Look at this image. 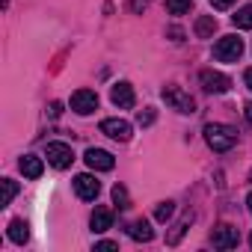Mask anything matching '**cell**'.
<instances>
[{
    "instance_id": "11",
    "label": "cell",
    "mask_w": 252,
    "mask_h": 252,
    "mask_svg": "<svg viewBox=\"0 0 252 252\" xmlns=\"http://www.w3.org/2000/svg\"><path fill=\"white\" fill-rule=\"evenodd\" d=\"M74 193H77L83 202H92V199L101 193V184L95 181V175H86V172H83V175L74 178Z\"/></svg>"
},
{
    "instance_id": "19",
    "label": "cell",
    "mask_w": 252,
    "mask_h": 252,
    "mask_svg": "<svg viewBox=\"0 0 252 252\" xmlns=\"http://www.w3.org/2000/svg\"><path fill=\"white\" fill-rule=\"evenodd\" d=\"M15 196H18V184H15L12 178H3V202H0V205H3V208H6V205H12V199H15Z\"/></svg>"
},
{
    "instance_id": "27",
    "label": "cell",
    "mask_w": 252,
    "mask_h": 252,
    "mask_svg": "<svg viewBox=\"0 0 252 252\" xmlns=\"http://www.w3.org/2000/svg\"><path fill=\"white\" fill-rule=\"evenodd\" d=\"M60 113H63V104H60V101H54V104H51V116H60Z\"/></svg>"
},
{
    "instance_id": "5",
    "label": "cell",
    "mask_w": 252,
    "mask_h": 252,
    "mask_svg": "<svg viewBox=\"0 0 252 252\" xmlns=\"http://www.w3.org/2000/svg\"><path fill=\"white\" fill-rule=\"evenodd\" d=\"M199 83H202V89H205V92H214V95H222V92H228V89H231V80H228L225 74L214 71V68H205V71L199 74Z\"/></svg>"
},
{
    "instance_id": "1",
    "label": "cell",
    "mask_w": 252,
    "mask_h": 252,
    "mask_svg": "<svg viewBox=\"0 0 252 252\" xmlns=\"http://www.w3.org/2000/svg\"><path fill=\"white\" fill-rule=\"evenodd\" d=\"M205 143L214 149V152H231L234 143H237V131L231 128V125H220V122H211L205 125Z\"/></svg>"
},
{
    "instance_id": "13",
    "label": "cell",
    "mask_w": 252,
    "mask_h": 252,
    "mask_svg": "<svg viewBox=\"0 0 252 252\" xmlns=\"http://www.w3.org/2000/svg\"><path fill=\"white\" fill-rule=\"evenodd\" d=\"M128 234H131L134 240H140V243H149V240L155 237V228H152L149 220H134V222L128 225Z\"/></svg>"
},
{
    "instance_id": "6",
    "label": "cell",
    "mask_w": 252,
    "mask_h": 252,
    "mask_svg": "<svg viewBox=\"0 0 252 252\" xmlns=\"http://www.w3.org/2000/svg\"><path fill=\"white\" fill-rule=\"evenodd\" d=\"M101 134H107L116 143H128L131 140V122H125V119H104L101 122Z\"/></svg>"
},
{
    "instance_id": "4",
    "label": "cell",
    "mask_w": 252,
    "mask_h": 252,
    "mask_svg": "<svg viewBox=\"0 0 252 252\" xmlns=\"http://www.w3.org/2000/svg\"><path fill=\"white\" fill-rule=\"evenodd\" d=\"M45 158H48V163H51L54 169H68V166L74 163V152H71V146H65V143H48Z\"/></svg>"
},
{
    "instance_id": "23",
    "label": "cell",
    "mask_w": 252,
    "mask_h": 252,
    "mask_svg": "<svg viewBox=\"0 0 252 252\" xmlns=\"http://www.w3.org/2000/svg\"><path fill=\"white\" fill-rule=\"evenodd\" d=\"M137 122H140V125H143V128H146V125H152V122H155V110H152V107H149V110H146V113H140V116H137Z\"/></svg>"
},
{
    "instance_id": "12",
    "label": "cell",
    "mask_w": 252,
    "mask_h": 252,
    "mask_svg": "<svg viewBox=\"0 0 252 252\" xmlns=\"http://www.w3.org/2000/svg\"><path fill=\"white\" fill-rule=\"evenodd\" d=\"M89 225H92V231H107L110 225H113V211L110 208H95L92 211V217H89Z\"/></svg>"
},
{
    "instance_id": "31",
    "label": "cell",
    "mask_w": 252,
    "mask_h": 252,
    "mask_svg": "<svg viewBox=\"0 0 252 252\" xmlns=\"http://www.w3.org/2000/svg\"><path fill=\"white\" fill-rule=\"evenodd\" d=\"M249 178H252V172H249Z\"/></svg>"
},
{
    "instance_id": "9",
    "label": "cell",
    "mask_w": 252,
    "mask_h": 252,
    "mask_svg": "<svg viewBox=\"0 0 252 252\" xmlns=\"http://www.w3.org/2000/svg\"><path fill=\"white\" fill-rule=\"evenodd\" d=\"M211 240H214V246H217V249H234V246H237V240H240V234H237V228H234L231 222H220V225L214 228Z\"/></svg>"
},
{
    "instance_id": "7",
    "label": "cell",
    "mask_w": 252,
    "mask_h": 252,
    "mask_svg": "<svg viewBox=\"0 0 252 252\" xmlns=\"http://www.w3.org/2000/svg\"><path fill=\"white\" fill-rule=\"evenodd\" d=\"M71 110H74L77 116L95 113V110H98V95H95L92 89H77V92L71 95Z\"/></svg>"
},
{
    "instance_id": "21",
    "label": "cell",
    "mask_w": 252,
    "mask_h": 252,
    "mask_svg": "<svg viewBox=\"0 0 252 252\" xmlns=\"http://www.w3.org/2000/svg\"><path fill=\"white\" fill-rule=\"evenodd\" d=\"M190 220H193V214H187V217H184V220H181V222L175 225V231H172V234L166 237V243H169V246H175V243L181 240V234L187 231V225H190Z\"/></svg>"
},
{
    "instance_id": "15",
    "label": "cell",
    "mask_w": 252,
    "mask_h": 252,
    "mask_svg": "<svg viewBox=\"0 0 252 252\" xmlns=\"http://www.w3.org/2000/svg\"><path fill=\"white\" fill-rule=\"evenodd\" d=\"M6 234H9L12 243H27V240H30V225H27L24 220H12Z\"/></svg>"
},
{
    "instance_id": "14",
    "label": "cell",
    "mask_w": 252,
    "mask_h": 252,
    "mask_svg": "<svg viewBox=\"0 0 252 252\" xmlns=\"http://www.w3.org/2000/svg\"><path fill=\"white\" fill-rule=\"evenodd\" d=\"M21 172H24V178H42V172H45V163H42V158H33V155H24L21 158Z\"/></svg>"
},
{
    "instance_id": "2",
    "label": "cell",
    "mask_w": 252,
    "mask_h": 252,
    "mask_svg": "<svg viewBox=\"0 0 252 252\" xmlns=\"http://www.w3.org/2000/svg\"><path fill=\"white\" fill-rule=\"evenodd\" d=\"M163 101L172 107V110H178V113H184V116H190V113H196V101L181 89V86H175V83H169V86H163Z\"/></svg>"
},
{
    "instance_id": "22",
    "label": "cell",
    "mask_w": 252,
    "mask_h": 252,
    "mask_svg": "<svg viewBox=\"0 0 252 252\" xmlns=\"http://www.w3.org/2000/svg\"><path fill=\"white\" fill-rule=\"evenodd\" d=\"M113 202H116L119 208H131V196H128V190H125L122 184L113 187Z\"/></svg>"
},
{
    "instance_id": "28",
    "label": "cell",
    "mask_w": 252,
    "mask_h": 252,
    "mask_svg": "<svg viewBox=\"0 0 252 252\" xmlns=\"http://www.w3.org/2000/svg\"><path fill=\"white\" fill-rule=\"evenodd\" d=\"M246 119H249V122H252V101H249V104H246Z\"/></svg>"
},
{
    "instance_id": "26",
    "label": "cell",
    "mask_w": 252,
    "mask_h": 252,
    "mask_svg": "<svg viewBox=\"0 0 252 252\" xmlns=\"http://www.w3.org/2000/svg\"><path fill=\"white\" fill-rule=\"evenodd\" d=\"M243 83H246V86H249V92H252V68H246V71H243Z\"/></svg>"
},
{
    "instance_id": "24",
    "label": "cell",
    "mask_w": 252,
    "mask_h": 252,
    "mask_svg": "<svg viewBox=\"0 0 252 252\" xmlns=\"http://www.w3.org/2000/svg\"><path fill=\"white\" fill-rule=\"evenodd\" d=\"M211 6H214V9H231L234 0H211Z\"/></svg>"
},
{
    "instance_id": "29",
    "label": "cell",
    "mask_w": 252,
    "mask_h": 252,
    "mask_svg": "<svg viewBox=\"0 0 252 252\" xmlns=\"http://www.w3.org/2000/svg\"><path fill=\"white\" fill-rule=\"evenodd\" d=\"M246 208H249V214H252V193L246 196Z\"/></svg>"
},
{
    "instance_id": "18",
    "label": "cell",
    "mask_w": 252,
    "mask_h": 252,
    "mask_svg": "<svg viewBox=\"0 0 252 252\" xmlns=\"http://www.w3.org/2000/svg\"><path fill=\"white\" fill-rule=\"evenodd\" d=\"M190 6H193V0H166V9L172 15H187Z\"/></svg>"
},
{
    "instance_id": "10",
    "label": "cell",
    "mask_w": 252,
    "mask_h": 252,
    "mask_svg": "<svg viewBox=\"0 0 252 252\" xmlns=\"http://www.w3.org/2000/svg\"><path fill=\"white\" fill-rule=\"evenodd\" d=\"M110 101L119 107V110H131L134 104H137V98H134V89H131V83H116L113 89H110Z\"/></svg>"
},
{
    "instance_id": "30",
    "label": "cell",
    "mask_w": 252,
    "mask_h": 252,
    "mask_svg": "<svg viewBox=\"0 0 252 252\" xmlns=\"http://www.w3.org/2000/svg\"><path fill=\"white\" fill-rule=\"evenodd\" d=\"M249 246H252V234H249Z\"/></svg>"
},
{
    "instance_id": "25",
    "label": "cell",
    "mask_w": 252,
    "mask_h": 252,
    "mask_svg": "<svg viewBox=\"0 0 252 252\" xmlns=\"http://www.w3.org/2000/svg\"><path fill=\"white\" fill-rule=\"evenodd\" d=\"M95 249H119V243L116 240H101V243H95Z\"/></svg>"
},
{
    "instance_id": "20",
    "label": "cell",
    "mask_w": 252,
    "mask_h": 252,
    "mask_svg": "<svg viewBox=\"0 0 252 252\" xmlns=\"http://www.w3.org/2000/svg\"><path fill=\"white\" fill-rule=\"evenodd\" d=\"M172 214H175V202H160V205L155 208V220H158V222H166Z\"/></svg>"
},
{
    "instance_id": "17",
    "label": "cell",
    "mask_w": 252,
    "mask_h": 252,
    "mask_svg": "<svg viewBox=\"0 0 252 252\" xmlns=\"http://www.w3.org/2000/svg\"><path fill=\"white\" fill-rule=\"evenodd\" d=\"M231 21H234L237 30H252V3L237 9V15H231Z\"/></svg>"
},
{
    "instance_id": "3",
    "label": "cell",
    "mask_w": 252,
    "mask_h": 252,
    "mask_svg": "<svg viewBox=\"0 0 252 252\" xmlns=\"http://www.w3.org/2000/svg\"><path fill=\"white\" fill-rule=\"evenodd\" d=\"M240 54H243V39H237V36H222L214 45V57L220 63H237Z\"/></svg>"
},
{
    "instance_id": "16",
    "label": "cell",
    "mask_w": 252,
    "mask_h": 252,
    "mask_svg": "<svg viewBox=\"0 0 252 252\" xmlns=\"http://www.w3.org/2000/svg\"><path fill=\"white\" fill-rule=\"evenodd\" d=\"M214 30H217V18H214V15H202V18L196 21V36H199V39H211Z\"/></svg>"
},
{
    "instance_id": "8",
    "label": "cell",
    "mask_w": 252,
    "mask_h": 252,
    "mask_svg": "<svg viewBox=\"0 0 252 252\" xmlns=\"http://www.w3.org/2000/svg\"><path fill=\"white\" fill-rule=\"evenodd\" d=\"M83 160H86V166L95 169V172H110V169L116 166V158H113L110 152H104V149H86Z\"/></svg>"
}]
</instances>
